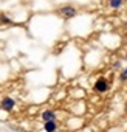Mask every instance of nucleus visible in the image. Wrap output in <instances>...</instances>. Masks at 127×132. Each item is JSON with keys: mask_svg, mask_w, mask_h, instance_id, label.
<instances>
[{"mask_svg": "<svg viewBox=\"0 0 127 132\" xmlns=\"http://www.w3.org/2000/svg\"><path fill=\"white\" fill-rule=\"evenodd\" d=\"M56 14L59 17H62V19H65V20H71L79 14V10L71 3H65V5H60L56 10Z\"/></svg>", "mask_w": 127, "mask_h": 132, "instance_id": "obj_1", "label": "nucleus"}, {"mask_svg": "<svg viewBox=\"0 0 127 132\" xmlns=\"http://www.w3.org/2000/svg\"><path fill=\"white\" fill-rule=\"evenodd\" d=\"M110 90V81L105 76H99L93 84V92L98 95H105Z\"/></svg>", "mask_w": 127, "mask_h": 132, "instance_id": "obj_2", "label": "nucleus"}, {"mask_svg": "<svg viewBox=\"0 0 127 132\" xmlns=\"http://www.w3.org/2000/svg\"><path fill=\"white\" fill-rule=\"evenodd\" d=\"M0 106H2V110L3 112H6V113H10V112H13L14 109H16V106H17V101L13 98V96H3L2 100H0Z\"/></svg>", "mask_w": 127, "mask_h": 132, "instance_id": "obj_3", "label": "nucleus"}, {"mask_svg": "<svg viewBox=\"0 0 127 132\" xmlns=\"http://www.w3.org/2000/svg\"><path fill=\"white\" fill-rule=\"evenodd\" d=\"M40 120L43 123L47 121H57V112L54 109H45L40 112Z\"/></svg>", "mask_w": 127, "mask_h": 132, "instance_id": "obj_4", "label": "nucleus"}, {"mask_svg": "<svg viewBox=\"0 0 127 132\" xmlns=\"http://www.w3.org/2000/svg\"><path fill=\"white\" fill-rule=\"evenodd\" d=\"M127 5V0H107V6L112 11H119Z\"/></svg>", "mask_w": 127, "mask_h": 132, "instance_id": "obj_5", "label": "nucleus"}, {"mask_svg": "<svg viewBox=\"0 0 127 132\" xmlns=\"http://www.w3.org/2000/svg\"><path fill=\"white\" fill-rule=\"evenodd\" d=\"M59 121H47L43 123V132H59Z\"/></svg>", "mask_w": 127, "mask_h": 132, "instance_id": "obj_6", "label": "nucleus"}, {"mask_svg": "<svg viewBox=\"0 0 127 132\" xmlns=\"http://www.w3.org/2000/svg\"><path fill=\"white\" fill-rule=\"evenodd\" d=\"M0 23H6V25H11L13 23V19L6 14H0Z\"/></svg>", "mask_w": 127, "mask_h": 132, "instance_id": "obj_7", "label": "nucleus"}, {"mask_svg": "<svg viewBox=\"0 0 127 132\" xmlns=\"http://www.w3.org/2000/svg\"><path fill=\"white\" fill-rule=\"evenodd\" d=\"M119 81L121 82H127V65L121 70V73H119Z\"/></svg>", "mask_w": 127, "mask_h": 132, "instance_id": "obj_8", "label": "nucleus"}, {"mask_svg": "<svg viewBox=\"0 0 127 132\" xmlns=\"http://www.w3.org/2000/svg\"><path fill=\"white\" fill-rule=\"evenodd\" d=\"M124 31H125V33H127V22H125V23H124Z\"/></svg>", "mask_w": 127, "mask_h": 132, "instance_id": "obj_9", "label": "nucleus"}, {"mask_svg": "<svg viewBox=\"0 0 127 132\" xmlns=\"http://www.w3.org/2000/svg\"><path fill=\"white\" fill-rule=\"evenodd\" d=\"M125 64H127V54H125Z\"/></svg>", "mask_w": 127, "mask_h": 132, "instance_id": "obj_10", "label": "nucleus"}, {"mask_svg": "<svg viewBox=\"0 0 127 132\" xmlns=\"http://www.w3.org/2000/svg\"><path fill=\"white\" fill-rule=\"evenodd\" d=\"M0 112H2V106H0Z\"/></svg>", "mask_w": 127, "mask_h": 132, "instance_id": "obj_11", "label": "nucleus"}]
</instances>
